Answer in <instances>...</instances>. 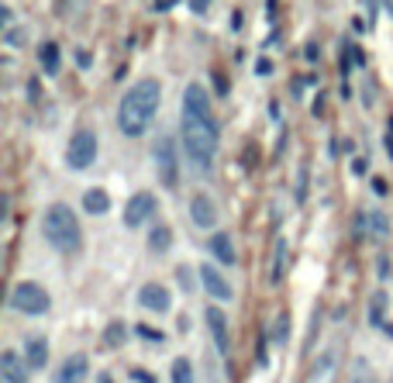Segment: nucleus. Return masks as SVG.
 I'll return each mask as SVG.
<instances>
[{
    "mask_svg": "<svg viewBox=\"0 0 393 383\" xmlns=\"http://www.w3.org/2000/svg\"><path fill=\"white\" fill-rule=\"evenodd\" d=\"M200 284H204V290H207L214 300H231V297H235L231 284L218 273V266H200Z\"/></svg>",
    "mask_w": 393,
    "mask_h": 383,
    "instance_id": "nucleus-11",
    "label": "nucleus"
},
{
    "mask_svg": "<svg viewBox=\"0 0 393 383\" xmlns=\"http://www.w3.org/2000/svg\"><path fill=\"white\" fill-rule=\"evenodd\" d=\"M159 100H163V83L159 80H152V76L138 80L118 104V128H121V135H128V138L145 135L152 128V121H156Z\"/></svg>",
    "mask_w": 393,
    "mask_h": 383,
    "instance_id": "nucleus-2",
    "label": "nucleus"
},
{
    "mask_svg": "<svg viewBox=\"0 0 393 383\" xmlns=\"http://www.w3.org/2000/svg\"><path fill=\"white\" fill-rule=\"evenodd\" d=\"M156 207H159V200H156V193L142 190L135 193L128 200V207H125V224L128 228H138V224H145L152 214H156Z\"/></svg>",
    "mask_w": 393,
    "mask_h": 383,
    "instance_id": "nucleus-6",
    "label": "nucleus"
},
{
    "mask_svg": "<svg viewBox=\"0 0 393 383\" xmlns=\"http://www.w3.org/2000/svg\"><path fill=\"white\" fill-rule=\"evenodd\" d=\"M169 245H173V231H169V224H156L152 235H149V249H152V253H166Z\"/></svg>",
    "mask_w": 393,
    "mask_h": 383,
    "instance_id": "nucleus-17",
    "label": "nucleus"
},
{
    "mask_svg": "<svg viewBox=\"0 0 393 383\" xmlns=\"http://www.w3.org/2000/svg\"><path fill=\"white\" fill-rule=\"evenodd\" d=\"M173 383H194V366H190V359H176L173 363Z\"/></svg>",
    "mask_w": 393,
    "mask_h": 383,
    "instance_id": "nucleus-20",
    "label": "nucleus"
},
{
    "mask_svg": "<svg viewBox=\"0 0 393 383\" xmlns=\"http://www.w3.org/2000/svg\"><path fill=\"white\" fill-rule=\"evenodd\" d=\"M25 359H28L32 370H45V363H49V342H45V335H28L25 339Z\"/></svg>",
    "mask_w": 393,
    "mask_h": 383,
    "instance_id": "nucleus-14",
    "label": "nucleus"
},
{
    "mask_svg": "<svg viewBox=\"0 0 393 383\" xmlns=\"http://www.w3.org/2000/svg\"><path fill=\"white\" fill-rule=\"evenodd\" d=\"M131 380H142V383H156L149 373H138V370H131Z\"/></svg>",
    "mask_w": 393,
    "mask_h": 383,
    "instance_id": "nucleus-27",
    "label": "nucleus"
},
{
    "mask_svg": "<svg viewBox=\"0 0 393 383\" xmlns=\"http://www.w3.org/2000/svg\"><path fill=\"white\" fill-rule=\"evenodd\" d=\"M28 373H32V366H28V359L25 355H18V352H0V377L4 383H28Z\"/></svg>",
    "mask_w": 393,
    "mask_h": 383,
    "instance_id": "nucleus-9",
    "label": "nucleus"
},
{
    "mask_svg": "<svg viewBox=\"0 0 393 383\" xmlns=\"http://www.w3.org/2000/svg\"><path fill=\"white\" fill-rule=\"evenodd\" d=\"M380 308H383V293L373 297V321H376V324H380Z\"/></svg>",
    "mask_w": 393,
    "mask_h": 383,
    "instance_id": "nucleus-25",
    "label": "nucleus"
},
{
    "mask_svg": "<svg viewBox=\"0 0 393 383\" xmlns=\"http://www.w3.org/2000/svg\"><path fill=\"white\" fill-rule=\"evenodd\" d=\"M352 383H366V380H362V377H356V380H352Z\"/></svg>",
    "mask_w": 393,
    "mask_h": 383,
    "instance_id": "nucleus-29",
    "label": "nucleus"
},
{
    "mask_svg": "<svg viewBox=\"0 0 393 383\" xmlns=\"http://www.w3.org/2000/svg\"><path fill=\"white\" fill-rule=\"evenodd\" d=\"M4 42H7L11 49H21V45L28 42V28H7V32H4Z\"/></svg>",
    "mask_w": 393,
    "mask_h": 383,
    "instance_id": "nucleus-22",
    "label": "nucleus"
},
{
    "mask_svg": "<svg viewBox=\"0 0 393 383\" xmlns=\"http://www.w3.org/2000/svg\"><path fill=\"white\" fill-rule=\"evenodd\" d=\"M94 159H97V135L90 128H80L66 145V162L69 169H90Z\"/></svg>",
    "mask_w": 393,
    "mask_h": 383,
    "instance_id": "nucleus-5",
    "label": "nucleus"
},
{
    "mask_svg": "<svg viewBox=\"0 0 393 383\" xmlns=\"http://www.w3.org/2000/svg\"><path fill=\"white\" fill-rule=\"evenodd\" d=\"M369 224H373V235H376V238H383V235L390 231V224H387V218H383L380 211H373V214H369Z\"/></svg>",
    "mask_w": 393,
    "mask_h": 383,
    "instance_id": "nucleus-23",
    "label": "nucleus"
},
{
    "mask_svg": "<svg viewBox=\"0 0 393 383\" xmlns=\"http://www.w3.org/2000/svg\"><path fill=\"white\" fill-rule=\"evenodd\" d=\"M211 255H218L225 266H231L238 255H235V242H231L228 231H218V235H211Z\"/></svg>",
    "mask_w": 393,
    "mask_h": 383,
    "instance_id": "nucleus-15",
    "label": "nucleus"
},
{
    "mask_svg": "<svg viewBox=\"0 0 393 383\" xmlns=\"http://www.w3.org/2000/svg\"><path fill=\"white\" fill-rule=\"evenodd\" d=\"M11 308L18 311V315H45L49 308H52V297H49V290L42 287V284H35V280H21L18 287L11 290Z\"/></svg>",
    "mask_w": 393,
    "mask_h": 383,
    "instance_id": "nucleus-4",
    "label": "nucleus"
},
{
    "mask_svg": "<svg viewBox=\"0 0 393 383\" xmlns=\"http://www.w3.org/2000/svg\"><path fill=\"white\" fill-rule=\"evenodd\" d=\"M190 218H194L196 228H214L218 224V207H214V200L207 193H196L190 200Z\"/></svg>",
    "mask_w": 393,
    "mask_h": 383,
    "instance_id": "nucleus-12",
    "label": "nucleus"
},
{
    "mask_svg": "<svg viewBox=\"0 0 393 383\" xmlns=\"http://www.w3.org/2000/svg\"><path fill=\"white\" fill-rule=\"evenodd\" d=\"M87 373H90V359H87L83 352H76V355H66L63 366H56L52 383H83Z\"/></svg>",
    "mask_w": 393,
    "mask_h": 383,
    "instance_id": "nucleus-8",
    "label": "nucleus"
},
{
    "mask_svg": "<svg viewBox=\"0 0 393 383\" xmlns=\"http://www.w3.org/2000/svg\"><path fill=\"white\" fill-rule=\"evenodd\" d=\"M138 304H142L145 311L166 315V311L173 308V297H169V290H166L163 284H145V287L138 290Z\"/></svg>",
    "mask_w": 393,
    "mask_h": 383,
    "instance_id": "nucleus-10",
    "label": "nucleus"
},
{
    "mask_svg": "<svg viewBox=\"0 0 393 383\" xmlns=\"http://www.w3.org/2000/svg\"><path fill=\"white\" fill-rule=\"evenodd\" d=\"M42 231L49 238V245L63 255H76L83 245V231H80V218L69 204H52L42 218Z\"/></svg>",
    "mask_w": 393,
    "mask_h": 383,
    "instance_id": "nucleus-3",
    "label": "nucleus"
},
{
    "mask_svg": "<svg viewBox=\"0 0 393 383\" xmlns=\"http://www.w3.org/2000/svg\"><path fill=\"white\" fill-rule=\"evenodd\" d=\"M97 383H114V380H111V377H107V373H104V377H100Z\"/></svg>",
    "mask_w": 393,
    "mask_h": 383,
    "instance_id": "nucleus-28",
    "label": "nucleus"
},
{
    "mask_svg": "<svg viewBox=\"0 0 393 383\" xmlns=\"http://www.w3.org/2000/svg\"><path fill=\"white\" fill-rule=\"evenodd\" d=\"M104 346H107V349L125 346V324H121V321H111V324H107V332H104Z\"/></svg>",
    "mask_w": 393,
    "mask_h": 383,
    "instance_id": "nucleus-19",
    "label": "nucleus"
},
{
    "mask_svg": "<svg viewBox=\"0 0 393 383\" xmlns=\"http://www.w3.org/2000/svg\"><path fill=\"white\" fill-rule=\"evenodd\" d=\"M156 166H159V180H163L166 187H176V145H173V138L163 135L159 142H156Z\"/></svg>",
    "mask_w": 393,
    "mask_h": 383,
    "instance_id": "nucleus-7",
    "label": "nucleus"
},
{
    "mask_svg": "<svg viewBox=\"0 0 393 383\" xmlns=\"http://www.w3.org/2000/svg\"><path fill=\"white\" fill-rule=\"evenodd\" d=\"M283 259H287V245H283V238H280V242H276V255H273V269H269V280H273V284L283 276Z\"/></svg>",
    "mask_w": 393,
    "mask_h": 383,
    "instance_id": "nucleus-21",
    "label": "nucleus"
},
{
    "mask_svg": "<svg viewBox=\"0 0 393 383\" xmlns=\"http://www.w3.org/2000/svg\"><path fill=\"white\" fill-rule=\"evenodd\" d=\"M180 135L183 149L194 169L207 173L218 156V118L211 107V97L200 83H190L183 90V114H180Z\"/></svg>",
    "mask_w": 393,
    "mask_h": 383,
    "instance_id": "nucleus-1",
    "label": "nucleus"
},
{
    "mask_svg": "<svg viewBox=\"0 0 393 383\" xmlns=\"http://www.w3.org/2000/svg\"><path fill=\"white\" fill-rule=\"evenodd\" d=\"M204 318H207V328H211V335H214V346L221 352L231 349V335H228V321L221 315V308H207L204 311Z\"/></svg>",
    "mask_w": 393,
    "mask_h": 383,
    "instance_id": "nucleus-13",
    "label": "nucleus"
},
{
    "mask_svg": "<svg viewBox=\"0 0 393 383\" xmlns=\"http://www.w3.org/2000/svg\"><path fill=\"white\" fill-rule=\"evenodd\" d=\"M42 69H45L49 76L59 73V45H56V42H45V45H42Z\"/></svg>",
    "mask_w": 393,
    "mask_h": 383,
    "instance_id": "nucleus-18",
    "label": "nucleus"
},
{
    "mask_svg": "<svg viewBox=\"0 0 393 383\" xmlns=\"http://www.w3.org/2000/svg\"><path fill=\"white\" fill-rule=\"evenodd\" d=\"M83 211H90V214H107V211H111V197H107V190L94 187V190L83 193Z\"/></svg>",
    "mask_w": 393,
    "mask_h": 383,
    "instance_id": "nucleus-16",
    "label": "nucleus"
},
{
    "mask_svg": "<svg viewBox=\"0 0 393 383\" xmlns=\"http://www.w3.org/2000/svg\"><path fill=\"white\" fill-rule=\"evenodd\" d=\"M287 324H290V321L283 315V318H280V332H276V342H287Z\"/></svg>",
    "mask_w": 393,
    "mask_h": 383,
    "instance_id": "nucleus-26",
    "label": "nucleus"
},
{
    "mask_svg": "<svg viewBox=\"0 0 393 383\" xmlns=\"http://www.w3.org/2000/svg\"><path fill=\"white\" fill-rule=\"evenodd\" d=\"M135 332H138V335H142V339H149V342H163V335H159V332H156V328H149V324H138V328H135Z\"/></svg>",
    "mask_w": 393,
    "mask_h": 383,
    "instance_id": "nucleus-24",
    "label": "nucleus"
}]
</instances>
